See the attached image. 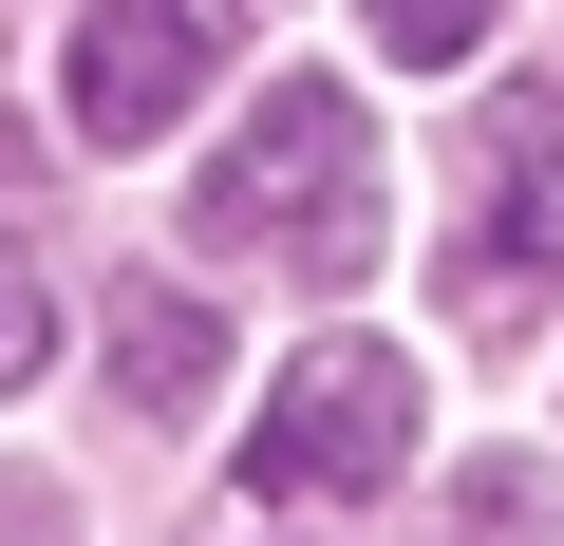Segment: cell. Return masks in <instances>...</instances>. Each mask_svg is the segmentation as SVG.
I'll list each match as a JSON object with an SVG mask.
<instances>
[{
	"label": "cell",
	"instance_id": "cell-1",
	"mask_svg": "<svg viewBox=\"0 0 564 546\" xmlns=\"http://www.w3.org/2000/svg\"><path fill=\"white\" fill-rule=\"evenodd\" d=\"M188 226H207V245H282L302 283H358V264H377V132H358V95H339V76H282V95L207 151Z\"/></svg>",
	"mask_w": 564,
	"mask_h": 546
},
{
	"label": "cell",
	"instance_id": "cell-2",
	"mask_svg": "<svg viewBox=\"0 0 564 546\" xmlns=\"http://www.w3.org/2000/svg\"><path fill=\"white\" fill-rule=\"evenodd\" d=\"M414 358L395 340H302L282 358V396L245 415V490L263 508H358V490H395L414 471Z\"/></svg>",
	"mask_w": 564,
	"mask_h": 546
},
{
	"label": "cell",
	"instance_id": "cell-3",
	"mask_svg": "<svg viewBox=\"0 0 564 546\" xmlns=\"http://www.w3.org/2000/svg\"><path fill=\"white\" fill-rule=\"evenodd\" d=\"M207 95H226V0H76V57H57L76 151H151Z\"/></svg>",
	"mask_w": 564,
	"mask_h": 546
},
{
	"label": "cell",
	"instance_id": "cell-4",
	"mask_svg": "<svg viewBox=\"0 0 564 546\" xmlns=\"http://www.w3.org/2000/svg\"><path fill=\"white\" fill-rule=\"evenodd\" d=\"M470 207H489V245H470V302H545V283H564V76H527V95L489 114V151H470Z\"/></svg>",
	"mask_w": 564,
	"mask_h": 546
},
{
	"label": "cell",
	"instance_id": "cell-5",
	"mask_svg": "<svg viewBox=\"0 0 564 546\" xmlns=\"http://www.w3.org/2000/svg\"><path fill=\"white\" fill-rule=\"evenodd\" d=\"M207 377H226V321L188 283H113V396L132 415H207Z\"/></svg>",
	"mask_w": 564,
	"mask_h": 546
},
{
	"label": "cell",
	"instance_id": "cell-6",
	"mask_svg": "<svg viewBox=\"0 0 564 546\" xmlns=\"http://www.w3.org/2000/svg\"><path fill=\"white\" fill-rule=\"evenodd\" d=\"M489 20H508V0H377V57H489Z\"/></svg>",
	"mask_w": 564,
	"mask_h": 546
},
{
	"label": "cell",
	"instance_id": "cell-7",
	"mask_svg": "<svg viewBox=\"0 0 564 546\" xmlns=\"http://www.w3.org/2000/svg\"><path fill=\"white\" fill-rule=\"evenodd\" d=\"M452 546H545V471H470L452 490Z\"/></svg>",
	"mask_w": 564,
	"mask_h": 546
},
{
	"label": "cell",
	"instance_id": "cell-8",
	"mask_svg": "<svg viewBox=\"0 0 564 546\" xmlns=\"http://www.w3.org/2000/svg\"><path fill=\"white\" fill-rule=\"evenodd\" d=\"M39 358H57V302H39V264H20V245H0V396H20Z\"/></svg>",
	"mask_w": 564,
	"mask_h": 546
}]
</instances>
